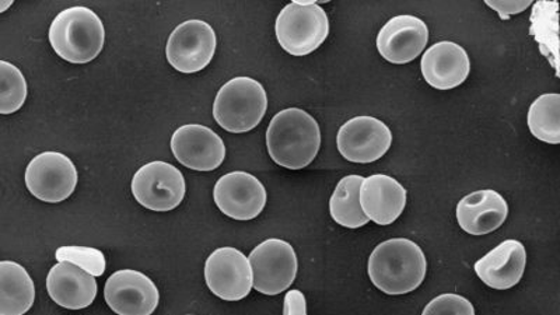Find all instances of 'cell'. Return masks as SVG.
I'll return each instance as SVG.
<instances>
[{"mask_svg":"<svg viewBox=\"0 0 560 315\" xmlns=\"http://www.w3.org/2000/svg\"><path fill=\"white\" fill-rule=\"evenodd\" d=\"M428 261L422 248L412 240L392 238L376 248L369 258V277L374 287L389 296L417 290L427 278Z\"/></svg>","mask_w":560,"mask_h":315,"instance_id":"6da1fadb","label":"cell"},{"mask_svg":"<svg viewBox=\"0 0 560 315\" xmlns=\"http://www.w3.org/2000/svg\"><path fill=\"white\" fill-rule=\"evenodd\" d=\"M267 148L269 156L280 167L303 170L310 166L322 148L317 119L304 109H283L269 124Z\"/></svg>","mask_w":560,"mask_h":315,"instance_id":"7a4b0ae2","label":"cell"},{"mask_svg":"<svg viewBox=\"0 0 560 315\" xmlns=\"http://www.w3.org/2000/svg\"><path fill=\"white\" fill-rule=\"evenodd\" d=\"M105 30L93 10L74 7L63 10L49 27V43L58 57L70 63H89L103 51Z\"/></svg>","mask_w":560,"mask_h":315,"instance_id":"3957f363","label":"cell"},{"mask_svg":"<svg viewBox=\"0 0 560 315\" xmlns=\"http://www.w3.org/2000/svg\"><path fill=\"white\" fill-rule=\"evenodd\" d=\"M268 109L267 92L252 78H234L219 90L213 117L224 131L245 133L257 128Z\"/></svg>","mask_w":560,"mask_h":315,"instance_id":"277c9868","label":"cell"},{"mask_svg":"<svg viewBox=\"0 0 560 315\" xmlns=\"http://www.w3.org/2000/svg\"><path fill=\"white\" fill-rule=\"evenodd\" d=\"M275 33L284 51L306 57L328 38L329 19L319 4L294 0L279 13Z\"/></svg>","mask_w":560,"mask_h":315,"instance_id":"5b68a950","label":"cell"},{"mask_svg":"<svg viewBox=\"0 0 560 315\" xmlns=\"http://www.w3.org/2000/svg\"><path fill=\"white\" fill-rule=\"evenodd\" d=\"M253 288L267 296H277L292 287L298 277V255L284 240L269 238L253 249L248 257Z\"/></svg>","mask_w":560,"mask_h":315,"instance_id":"8992f818","label":"cell"},{"mask_svg":"<svg viewBox=\"0 0 560 315\" xmlns=\"http://www.w3.org/2000/svg\"><path fill=\"white\" fill-rule=\"evenodd\" d=\"M187 184L173 164L153 162L139 168L132 179V194L143 208L153 212H170L184 201Z\"/></svg>","mask_w":560,"mask_h":315,"instance_id":"52a82bcc","label":"cell"},{"mask_svg":"<svg viewBox=\"0 0 560 315\" xmlns=\"http://www.w3.org/2000/svg\"><path fill=\"white\" fill-rule=\"evenodd\" d=\"M217 33L202 20H188L170 35L167 61L182 73L201 72L217 52Z\"/></svg>","mask_w":560,"mask_h":315,"instance_id":"ba28073f","label":"cell"},{"mask_svg":"<svg viewBox=\"0 0 560 315\" xmlns=\"http://www.w3.org/2000/svg\"><path fill=\"white\" fill-rule=\"evenodd\" d=\"M26 185L33 197L47 203H59L74 192L78 170L72 160L58 152L35 156L26 170Z\"/></svg>","mask_w":560,"mask_h":315,"instance_id":"9c48e42d","label":"cell"},{"mask_svg":"<svg viewBox=\"0 0 560 315\" xmlns=\"http://www.w3.org/2000/svg\"><path fill=\"white\" fill-rule=\"evenodd\" d=\"M337 144L343 159L352 163H373L393 144V132L383 121L369 115L354 117L339 129Z\"/></svg>","mask_w":560,"mask_h":315,"instance_id":"30bf717a","label":"cell"},{"mask_svg":"<svg viewBox=\"0 0 560 315\" xmlns=\"http://www.w3.org/2000/svg\"><path fill=\"white\" fill-rule=\"evenodd\" d=\"M205 279L210 292L226 302H238L252 293V267L236 248L223 247L210 254L205 264Z\"/></svg>","mask_w":560,"mask_h":315,"instance_id":"8fae6325","label":"cell"},{"mask_svg":"<svg viewBox=\"0 0 560 315\" xmlns=\"http://www.w3.org/2000/svg\"><path fill=\"white\" fill-rule=\"evenodd\" d=\"M108 307L118 315H152L159 306L156 284L142 272L122 269L108 278L104 288Z\"/></svg>","mask_w":560,"mask_h":315,"instance_id":"7c38bea8","label":"cell"},{"mask_svg":"<svg viewBox=\"0 0 560 315\" xmlns=\"http://www.w3.org/2000/svg\"><path fill=\"white\" fill-rule=\"evenodd\" d=\"M217 207L234 220H253L267 205V189L257 177L244 172L223 175L213 189Z\"/></svg>","mask_w":560,"mask_h":315,"instance_id":"4fadbf2b","label":"cell"},{"mask_svg":"<svg viewBox=\"0 0 560 315\" xmlns=\"http://www.w3.org/2000/svg\"><path fill=\"white\" fill-rule=\"evenodd\" d=\"M175 159L195 172H213L226 158L223 139L203 125L189 124L178 128L172 138Z\"/></svg>","mask_w":560,"mask_h":315,"instance_id":"5bb4252c","label":"cell"},{"mask_svg":"<svg viewBox=\"0 0 560 315\" xmlns=\"http://www.w3.org/2000/svg\"><path fill=\"white\" fill-rule=\"evenodd\" d=\"M429 42L427 23L411 14L388 20L380 30L377 49L385 61L404 65L415 61Z\"/></svg>","mask_w":560,"mask_h":315,"instance_id":"9a60e30c","label":"cell"},{"mask_svg":"<svg viewBox=\"0 0 560 315\" xmlns=\"http://www.w3.org/2000/svg\"><path fill=\"white\" fill-rule=\"evenodd\" d=\"M359 202L369 220L388 226L407 207V189L389 175H370L360 185Z\"/></svg>","mask_w":560,"mask_h":315,"instance_id":"2e32d148","label":"cell"},{"mask_svg":"<svg viewBox=\"0 0 560 315\" xmlns=\"http://www.w3.org/2000/svg\"><path fill=\"white\" fill-rule=\"evenodd\" d=\"M420 69L429 86L446 92L462 86L467 80L471 61L462 45L442 42L427 49Z\"/></svg>","mask_w":560,"mask_h":315,"instance_id":"e0dca14e","label":"cell"},{"mask_svg":"<svg viewBox=\"0 0 560 315\" xmlns=\"http://www.w3.org/2000/svg\"><path fill=\"white\" fill-rule=\"evenodd\" d=\"M525 265L527 252L524 245L517 240H506L475 264V272L487 287L508 290L522 280Z\"/></svg>","mask_w":560,"mask_h":315,"instance_id":"ac0fdd59","label":"cell"},{"mask_svg":"<svg viewBox=\"0 0 560 315\" xmlns=\"http://www.w3.org/2000/svg\"><path fill=\"white\" fill-rule=\"evenodd\" d=\"M508 217L506 199L493 189L469 194L457 205L459 228L472 236H485L494 232L503 226Z\"/></svg>","mask_w":560,"mask_h":315,"instance_id":"d6986e66","label":"cell"},{"mask_svg":"<svg viewBox=\"0 0 560 315\" xmlns=\"http://www.w3.org/2000/svg\"><path fill=\"white\" fill-rule=\"evenodd\" d=\"M49 298L58 306L68 310H82L92 306L97 298L96 279L70 262L54 265L47 278Z\"/></svg>","mask_w":560,"mask_h":315,"instance_id":"ffe728a7","label":"cell"},{"mask_svg":"<svg viewBox=\"0 0 560 315\" xmlns=\"http://www.w3.org/2000/svg\"><path fill=\"white\" fill-rule=\"evenodd\" d=\"M34 300L35 287L26 268L13 261L0 262V315H24Z\"/></svg>","mask_w":560,"mask_h":315,"instance_id":"44dd1931","label":"cell"},{"mask_svg":"<svg viewBox=\"0 0 560 315\" xmlns=\"http://www.w3.org/2000/svg\"><path fill=\"white\" fill-rule=\"evenodd\" d=\"M363 179L362 175H348L335 188L331 201H329V212L339 226L359 229L369 223L359 202L360 185Z\"/></svg>","mask_w":560,"mask_h":315,"instance_id":"7402d4cb","label":"cell"},{"mask_svg":"<svg viewBox=\"0 0 560 315\" xmlns=\"http://www.w3.org/2000/svg\"><path fill=\"white\" fill-rule=\"evenodd\" d=\"M529 131L545 143H560V94H542L528 112Z\"/></svg>","mask_w":560,"mask_h":315,"instance_id":"603a6c76","label":"cell"},{"mask_svg":"<svg viewBox=\"0 0 560 315\" xmlns=\"http://www.w3.org/2000/svg\"><path fill=\"white\" fill-rule=\"evenodd\" d=\"M558 2H538L533 10L532 34L559 77Z\"/></svg>","mask_w":560,"mask_h":315,"instance_id":"cb8c5ba5","label":"cell"},{"mask_svg":"<svg viewBox=\"0 0 560 315\" xmlns=\"http://www.w3.org/2000/svg\"><path fill=\"white\" fill-rule=\"evenodd\" d=\"M28 94L26 78L14 65L0 61V114L19 112L26 103Z\"/></svg>","mask_w":560,"mask_h":315,"instance_id":"d4e9b609","label":"cell"},{"mask_svg":"<svg viewBox=\"0 0 560 315\" xmlns=\"http://www.w3.org/2000/svg\"><path fill=\"white\" fill-rule=\"evenodd\" d=\"M59 262H70L83 269L92 277H103L105 272V257L97 248L90 247H61L55 254Z\"/></svg>","mask_w":560,"mask_h":315,"instance_id":"484cf974","label":"cell"},{"mask_svg":"<svg viewBox=\"0 0 560 315\" xmlns=\"http://www.w3.org/2000/svg\"><path fill=\"white\" fill-rule=\"evenodd\" d=\"M422 315H475L472 303L459 294L446 293L433 299Z\"/></svg>","mask_w":560,"mask_h":315,"instance_id":"4316f807","label":"cell"},{"mask_svg":"<svg viewBox=\"0 0 560 315\" xmlns=\"http://www.w3.org/2000/svg\"><path fill=\"white\" fill-rule=\"evenodd\" d=\"M490 9L497 10L499 16L503 20H508L513 14L523 13L525 9H528L533 4V0H487L485 2Z\"/></svg>","mask_w":560,"mask_h":315,"instance_id":"83f0119b","label":"cell"},{"mask_svg":"<svg viewBox=\"0 0 560 315\" xmlns=\"http://www.w3.org/2000/svg\"><path fill=\"white\" fill-rule=\"evenodd\" d=\"M283 315H307V300L300 290H290L284 296Z\"/></svg>","mask_w":560,"mask_h":315,"instance_id":"f1b7e54d","label":"cell"},{"mask_svg":"<svg viewBox=\"0 0 560 315\" xmlns=\"http://www.w3.org/2000/svg\"><path fill=\"white\" fill-rule=\"evenodd\" d=\"M13 7V0H0V13L7 12Z\"/></svg>","mask_w":560,"mask_h":315,"instance_id":"f546056e","label":"cell"},{"mask_svg":"<svg viewBox=\"0 0 560 315\" xmlns=\"http://www.w3.org/2000/svg\"><path fill=\"white\" fill-rule=\"evenodd\" d=\"M188 315H191V314H188Z\"/></svg>","mask_w":560,"mask_h":315,"instance_id":"4dcf8cb0","label":"cell"}]
</instances>
